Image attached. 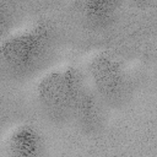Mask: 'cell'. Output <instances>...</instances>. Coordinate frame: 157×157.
Here are the masks:
<instances>
[{"label":"cell","mask_w":157,"mask_h":157,"mask_svg":"<svg viewBox=\"0 0 157 157\" xmlns=\"http://www.w3.org/2000/svg\"><path fill=\"white\" fill-rule=\"evenodd\" d=\"M44 44V29L39 26L18 31L10 36L0 47V53L5 60L15 66L31 64Z\"/></svg>","instance_id":"1"},{"label":"cell","mask_w":157,"mask_h":157,"mask_svg":"<svg viewBox=\"0 0 157 157\" xmlns=\"http://www.w3.org/2000/svg\"><path fill=\"white\" fill-rule=\"evenodd\" d=\"M78 80L71 67L56 69L43 77L39 85L40 96L50 104H67L77 94Z\"/></svg>","instance_id":"2"},{"label":"cell","mask_w":157,"mask_h":157,"mask_svg":"<svg viewBox=\"0 0 157 157\" xmlns=\"http://www.w3.org/2000/svg\"><path fill=\"white\" fill-rule=\"evenodd\" d=\"M92 75L97 82V85L105 92H114L121 80L120 69L115 60L109 56L102 55L93 60L92 66Z\"/></svg>","instance_id":"3"},{"label":"cell","mask_w":157,"mask_h":157,"mask_svg":"<svg viewBox=\"0 0 157 157\" xmlns=\"http://www.w3.org/2000/svg\"><path fill=\"white\" fill-rule=\"evenodd\" d=\"M11 146L18 157H33L38 147V137L29 128L18 129L11 139Z\"/></svg>","instance_id":"4"},{"label":"cell","mask_w":157,"mask_h":157,"mask_svg":"<svg viewBox=\"0 0 157 157\" xmlns=\"http://www.w3.org/2000/svg\"><path fill=\"white\" fill-rule=\"evenodd\" d=\"M0 18H1V17H0ZM0 21H1V20H0Z\"/></svg>","instance_id":"5"}]
</instances>
